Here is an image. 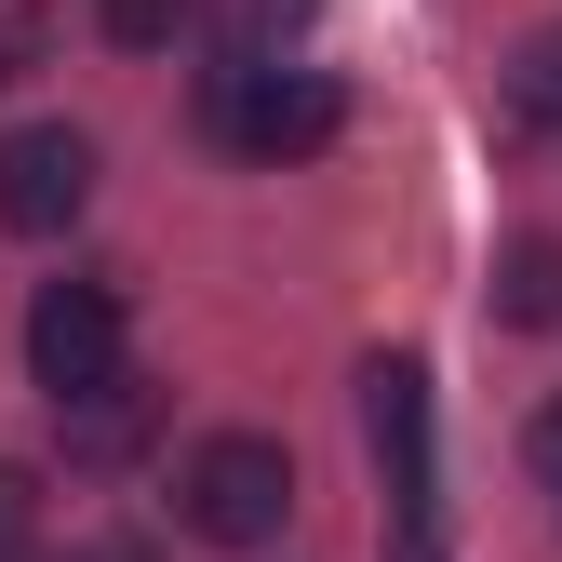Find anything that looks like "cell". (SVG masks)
<instances>
[{
  "mask_svg": "<svg viewBox=\"0 0 562 562\" xmlns=\"http://www.w3.org/2000/svg\"><path fill=\"white\" fill-rule=\"evenodd\" d=\"M81 201H94V134L81 121H14L0 134V228L54 241V228H81Z\"/></svg>",
  "mask_w": 562,
  "mask_h": 562,
  "instance_id": "4",
  "label": "cell"
},
{
  "mask_svg": "<svg viewBox=\"0 0 562 562\" xmlns=\"http://www.w3.org/2000/svg\"><path fill=\"white\" fill-rule=\"evenodd\" d=\"M522 456H536V482H549V496H562V402L536 415V429H522Z\"/></svg>",
  "mask_w": 562,
  "mask_h": 562,
  "instance_id": "11",
  "label": "cell"
},
{
  "mask_svg": "<svg viewBox=\"0 0 562 562\" xmlns=\"http://www.w3.org/2000/svg\"><path fill=\"white\" fill-rule=\"evenodd\" d=\"M215 134L241 161H322L348 134V94L322 81V67H268V54H228L215 67Z\"/></svg>",
  "mask_w": 562,
  "mask_h": 562,
  "instance_id": "2",
  "label": "cell"
},
{
  "mask_svg": "<svg viewBox=\"0 0 562 562\" xmlns=\"http://www.w3.org/2000/svg\"><path fill=\"white\" fill-rule=\"evenodd\" d=\"M27 522H41V482H27V469H0V562L27 549Z\"/></svg>",
  "mask_w": 562,
  "mask_h": 562,
  "instance_id": "10",
  "label": "cell"
},
{
  "mask_svg": "<svg viewBox=\"0 0 562 562\" xmlns=\"http://www.w3.org/2000/svg\"><path fill=\"white\" fill-rule=\"evenodd\" d=\"M362 429H375V469L402 522H442V482H429V375L415 362H362Z\"/></svg>",
  "mask_w": 562,
  "mask_h": 562,
  "instance_id": "5",
  "label": "cell"
},
{
  "mask_svg": "<svg viewBox=\"0 0 562 562\" xmlns=\"http://www.w3.org/2000/svg\"><path fill=\"white\" fill-rule=\"evenodd\" d=\"M27 375L54 389V415L134 389L121 375V281H41V295H27Z\"/></svg>",
  "mask_w": 562,
  "mask_h": 562,
  "instance_id": "3",
  "label": "cell"
},
{
  "mask_svg": "<svg viewBox=\"0 0 562 562\" xmlns=\"http://www.w3.org/2000/svg\"><path fill=\"white\" fill-rule=\"evenodd\" d=\"M389 562H442V522H402V549Z\"/></svg>",
  "mask_w": 562,
  "mask_h": 562,
  "instance_id": "12",
  "label": "cell"
},
{
  "mask_svg": "<svg viewBox=\"0 0 562 562\" xmlns=\"http://www.w3.org/2000/svg\"><path fill=\"white\" fill-rule=\"evenodd\" d=\"M509 94H522V121H549V134H562V27H536V41H522Z\"/></svg>",
  "mask_w": 562,
  "mask_h": 562,
  "instance_id": "9",
  "label": "cell"
},
{
  "mask_svg": "<svg viewBox=\"0 0 562 562\" xmlns=\"http://www.w3.org/2000/svg\"><path fill=\"white\" fill-rule=\"evenodd\" d=\"M94 14H108V41H121V54H175L201 0H94Z\"/></svg>",
  "mask_w": 562,
  "mask_h": 562,
  "instance_id": "8",
  "label": "cell"
},
{
  "mask_svg": "<svg viewBox=\"0 0 562 562\" xmlns=\"http://www.w3.org/2000/svg\"><path fill=\"white\" fill-rule=\"evenodd\" d=\"M134 442H148V402H134V389H108V402L67 415V456H81V469H121Z\"/></svg>",
  "mask_w": 562,
  "mask_h": 562,
  "instance_id": "7",
  "label": "cell"
},
{
  "mask_svg": "<svg viewBox=\"0 0 562 562\" xmlns=\"http://www.w3.org/2000/svg\"><path fill=\"white\" fill-rule=\"evenodd\" d=\"M175 522H188L201 549H268L281 522H295V456H281L268 429L188 442V469H175Z\"/></svg>",
  "mask_w": 562,
  "mask_h": 562,
  "instance_id": "1",
  "label": "cell"
},
{
  "mask_svg": "<svg viewBox=\"0 0 562 562\" xmlns=\"http://www.w3.org/2000/svg\"><path fill=\"white\" fill-rule=\"evenodd\" d=\"M67 562H148V549H134V536H108V549H67Z\"/></svg>",
  "mask_w": 562,
  "mask_h": 562,
  "instance_id": "13",
  "label": "cell"
},
{
  "mask_svg": "<svg viewBox=\"0 0 562 562\" xmlns=\"http://www.w3.org/2000/svg\"><path fill=\"white\" fill-rule=\"evenodd\" d=\"M496 322L562 335V228H522V241L496 255Z\"/></svg>",
  "mask_w": 562,
  "mask_h": 562,
  "instance_id": "6",
  "label": "cell"
}]
</instances>
